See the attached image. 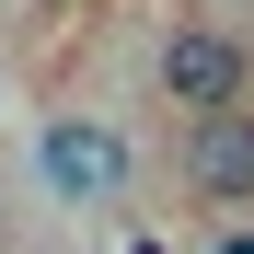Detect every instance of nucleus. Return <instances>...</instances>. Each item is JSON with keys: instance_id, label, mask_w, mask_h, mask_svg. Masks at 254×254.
<instances>
[{"instance_id": "f03ea898", "label": "nucleus", "mask_w": 254, "mask_h": 254, "mask_svg": "<svg viewBox=\"0 0 254 254\" xmlns=\"http://www.w3.org/2000/svg\"><path fill=\"white\" fill-rule=\"evenodd\" d=\"M150 81H162V104L220 116V104H243V35H231V23H174V35L150 47Z\"/></svg>"}, {"instance_id": "f257e3e1", "label": "nucleus", "mask_w": 254, "mask_h": 254, "mask_svg": "<svg viewBox=\"0 0 254 254\" xmlns=\"http://www.w3.org/2000/svg\"><path fill=\"white\" fill-rule=\"evenodd\" d=\"M35 174H47V196H69V208H104V196H127V127H104V116H47L35 127Z\"/></svg>"}, {"instance_id": "20e7f679", "label": "nucleus", "mask_w": 254, "mask_h": 254, "mask_svg": "<svg viewBox=\"0 0 254 254\" xmlns=\"http://www.w3.org/2000/svg\"><path fill=\"white\" fill-rule=\"evenodd\" d=\"M35 12H81V0H35Z\"/></svg>"}, {"instance_id": "7ed1b4c3", "label": "nucleus", "mask_w": 254, "mask_h": 254, "mask_svg": "<svg viewBox=\"0 0 254 254\" xmlns=\"http://www.w3.org/2000/svg\"><path fill=\"white\" fill-rule=\"evenodd\" d=\"M185 185H196V196H220V208L254 196V104H220V116H196V127H185Z\"/></svg>"}]
</instances>
